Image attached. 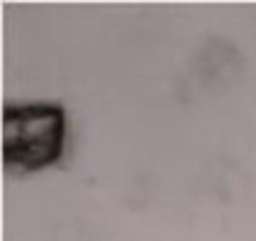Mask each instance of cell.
<instances>
[{
	"instance_id": "6da1fadb",
	"label": "cell",
	"mask_w": 256,
	"mask_h": 241,
	"mask_svg": "<svg viewBox=\"0 0 256 241\" xmlns=\"http://www.w3.org/2000/svg\"><path fill=\"white\" fill-rule=\"evenodd\" d=\"M66 144V116L56 106H10L3 118V151L8 168L20 174L50 166Z\"/></svg>"
}]
</instances>
